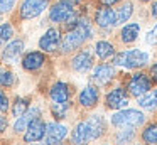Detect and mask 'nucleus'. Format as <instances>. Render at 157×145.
<instances>
[{
    "instance_id": "1",
    "label": "nucleus",
    "mask_w": 157,
    "mask_h": 145,
    "mask_svg": "<svg viewBox=\"0 0 157 145\" xmlns=\"http://www.w3.org/2000/svg\"><path fill=\"white\" fill-rule=\"evenodd\" d=\"M93 36L91 24L86 17H78V22L73 29L66 30L64 37L61 39V49L63 52H73V51L79 49L90 37Z\"/></svg>"
},
{
    "instance_id": "2",
    "label": "nucleus",
    "mask_w": 157,
    "mask_h": 145,
    "mask_svg": "<svg viewBox=\"0 0 157 145\" xmlns=\"http://www.w3.org/2000/svg\"><path fill=\"white\" fill-rule=\"evenodd\" d=\"M49 19L52 22L63 24L66 30L73 29L76 25V22H78V15H76L75 5L66 2V0H59V2H56L49 9Z\"/></svg>"
},
{
    "instance_id": "3",
    "label": "nucleus",
    "mask_w": 157,
    "mask_h": 145,
    "mask_svg": "<svg viewBox=\"0 0 157 145\" xmlns=\"http://www.w3.org/2000/svg\"><path fill=\"white\" fill-rule=\"evenodd\" d=\"M147 63H149V54L140 49L123 51V52L117 54L113 57L115 66H122V67H127V69H139V67H144Z\"/></svg>"
},
{
    "instance_id": "4",
    "label": "nucleus",
    "mask_w": 157,
    "mask_h": 145,
    "mask_svg": "<svg viewBox=\"0 0 157 145\" xmlns=\"http://www.w3.org/2000/svg\"><path fill=\"white\" fill-rule=\"evenodd\" d=\"M144 121H145V116L139 110H122L112 116V123L120 128H137Z\"/></svg>"
},
{
    "instance_id": "5",
    "label": "nucleus",
    "mask_w": 157,
    "mask_h": 145,
    "mask_svg": "<svg viewBox=\"0 0 157 145\" xmlns=\"http://www.w3.org/2000/svg\"><path fill=\"white\" fill-rule=\"evenodd\" d=\"M127 90L132 96L139 98L140 94L147 93L149 90H152V79L149 74L145 73H135L130 76L128 83H127Z\"/></svg>"
},
{
    "instance_id": "6",
    "label": "nucleus",
    "mask_w": 157,
    "mask_h": 145,
    "mask_svg": "<svg viewBox=\"0 0 157 145\" xmlns=\"http://www.w3.org/2000/svg\"><path fill=\"white\" fill-rule=\"evenodd\" d=\"M49 7V0H24L19 9V15L21 19H34V17L41 15L46 9Z\"/></svg>"
},
{
    "instance_id": "7",
    "label": "nucleus",
    "mask_w": 157,
    "mask_h": 145,
    "mask_svg": "<svg viewBox=\"0 0 157 145\" xmlns=\"http://www.w3.org/2000/svg\"><path fill=\"white\" fill-rule=\"evenodd\" d=\"M105 105L110 110H122L128 105V93L125 88L117 86L105 96Z\"/></svg>"
},
{
    "instance_id": "8",
    "label": "nucleus",
    "mask_w": 157,
    "mask_h": 145,
    "mask_svg": "<svg viewBox=\"0 0 157 145\" xmlns=\"http://www.w3.org/2000/svg\"><path fill=\"white\" fill-rule=\"evenodd\" d=\"M39 47H41L42 52H56V51L61 47V36H59V30L51 27V29L46 30V34L39 39Z\"/></svg>"
},
{
    "instance_id": "9",
    "label": "nucleus",
    "mask_w": 157,
    "mask_h": 145,
    "mask_svg": "<svg viewBox=\"0 0 157 145\" xmlns=\"http://www.w3.org/2000/svg\"><path fill=\"white\" fill-rule=\"evenodd\" d=\"M46 133V123L41 116H36L31 123L27 125L25 128V133H24V142L27 143H32V142H39L41 138H44Z\"/></svg>"
},
{
    "instance_id": "10",
    "label": "nucleus",
    "mask_w": 157,
    "mask_h": 145,
    "mask_svg": "<svg viewBox=\"0 0 157 145\" xmlns=\"http://www.w3.org/2000/svg\"><path fill=\"white\" fill-rule=\"evenodd\" d=\"M66 135H68V128L64 127V125L58 123V121H54V123H48L46 125V133H44V140L48 145H56L59 143V142H63L66 138Z\"/></svg>"
},
{
    "instance_id": "11",
    "label": "nucleus",
    "mask_w": 157,
    "mask_h": 145,
    "mask_svg": "<svg viewBox=\"0 0 157 145\" xmlns=\"http://www.w3.org/2000/svg\"><path fill=\"white\" fill-rule=\"evenodd\" d=\"M113 78H115V67L106 64V63H101L95 67L91 79L95 81L96 84H100V86H106Z\"/></svg>"
},
{
    "instance_id": "12",
    "label": "nucleus",
    "mask_w": 157,
    "mask_h": 145,
    "mask_svg": "<svg viewBox=\"0 0 157 145\" xmlns=\"http://www.w3.org/2000/svg\"><path fill=\"white\" fill-rule=\"evenodd\" d=\"M95 22H96V25L101 27V29H112L113 25H117L115 10H112L106 5H101L95 13Z\"/></svg>"
},
{
    "instance_id": "13",
    "label": "nucleus",
    "mask_w": 157,
    "mask_h": 145,
    "mask_svg": "<svg viewBox=\"0 0 157 145\" xmlns=\"http://www.w3.org/2000/svg\"><path fill=\"white\" fill-rule=\"evenodd\" d=\"M44 63H46V56L42 51H32V52H27L22 57V67L25 71H37L44 66Z\"/></svg>"
},
{
    "instance_id": "14",
    "label": "nucleus",
    "mask_w": 157,
    "mask_h": 145,
    "mask_svg": "<svg viewBox=\"0 0 157 145\" xmlns=\"http://www.w3.org/2000/svg\"><path fill=\"white\" fill-rule=\"evenodd\" d=\"M85 123H86V130H88L90 140H95V138L101 137V135L105 133L106 127H105V120H103L101 115H93V116H90Z\"/></svg>"
},
{
    "instance_id": "15",
    "label": "nucleus",
    "mask_w": 157,
    "mask_h": 145,
    "mask_svg": "<svg viewBox=\"0 0 157 145\" xmlns=\"http://www.w3.org/2000/svg\"><path fill=\"white\" fill-rule=\"evenodd\" d=\"M71 67L78 73H85V71L93 67V56L90 51H79L75 57L71 59Z\"/></svg>"
},
{
    "instance_id": "16",
    "label": "nucleus",
    "mask_w": 157,
    "mask_h": 145,
    "mask_svg": "<svg viewBox=\"0 0 157 145\" xmlns=\"http://www.w3.org/2000/svg\"><path fill=\"white\" fill-rule=\"evenodd\" d=\"M49 96H51L52 101L56 103H64V101H69V96H71V88L69 84L63 83V81H58L51 86L49 90Z\"/></svg>"
},
{
    "instance_id": "17",
    "label": "nucleus",
    "mask_w": 157,
    "mask_h": 145,
    "mask_svg": "<svg viewBox=\"0 0 157 145\" xmlns=\"http://www.w3.org/2000/svg\"><path fill=\"white\" fill-rule=\"evenodd\" d=\"M98 100H100V91H98V88H96V86H86V88H83L81 93H79V98H78L79 105H81V106H85V108L96 106Z\"/></svg>"
},
{
    "instance_id": "18",
    "label": "nucleus",
    "mask_w": 157,
    "mask_h": 145,
    "mask_svg": "<svg viewBox=\"0 0 157 145\" xmlns=\"http://www.w3.org/2000/svg\"><path fill=\"white\" fill-rule=\"evenodd\" d=\"M22 52H24V40L22 39H14L5 46L4 52H2V59L7 61V63H12V61H15Z\"/></svg>"
},
{
    "instance_id": "19",
    "label": "nucleus",
    "mask_w": 157,
    "mask_h": 145,
    "mask_svg": "<svg viewBox=\"0 0 157 145\" xmlns=\"http://www.w3.org/2000/svg\"><path fill=\"white\" fill-rule=\"evenodd\" d=\"M36 116H41V110H39V108H31V110H27L22 116L17 118V121H15V125H14V132L15 133H22V132H25L27 125L31 123Z\"/></svg>"
},
{
    "instance_id": "20",
    "label": "nucleus",
    "mask_w": 157,
    "mask_h": 145,
    "mask_svg": "<svg viewBox=\"0 0 157 145\" xmlns=\"http://www.w3.org/2000/svg\"><path fill=\"white\" fill-rule=\"evenodd\" d=\"M139 32H140V25L135 22L132 24H127V25L122 27V32H120V39H122V42L125 44H130L133 42V40L139 37Z\"/></svg>"
},
{
    "instance_id": "21",
    "label": "nucleus",
    "mask_w": 157,
    "mask_h": 145,
    "mask_svg": "<svg viewBox=\"0 0 157 145\" xmlns=\"http://www.w3.org/2000/svg\"><path fill=\"white\" fill-rule=\"evenodd\" d=\"M95 52L100 59L105 61V59H108V57H112L113 54H115V47H113V44L108 42V40H98V42L95 44Z\"/></svg>"
},
{
    "instance_id": "22",
    "label": "nucleus",
    "mask_w": 157,
    "mask_h": 145,
    "mask_svg": "<svg viewBox=\"0 0 157 145\" xmlns=\"http://www.w3.org/2000/svg\"><path fill=\"white\" fill-rule=\"evenodd\" d=\"M71 140L75 145H85L86 142L90 140L88 138V130H86V123L85 121H81V123H78L75 127V130H73V135H71Z\"/></svg>"
},
{
    "instance_id": "23",
    "label": "nucleus",
    "mask_w": 157,
    "mask_h": 145,
    "mask_svg": "<svg viewBox=\"0 0 157 145\" xmlns=\"http://www.w3.org/2000/svg\"><path fill=\"white\" fill-rule=\"evenodd\" d=\"M139 105L145 110H152L157 106V90H149L139 96Z\"/></svg>"
},
{
    "instance_id": "24",
    "label": "nucleus",
    "mask_w": 157,
    "mask_h": 145,
    "mask_svg": "<svg viewBox=\"0 0 157 145\" xmlns=\"http://www.w3.org/2000/svg\"><path fill=\"white\" fill-rule=\"evenodd\" d=\"M132 12H133V3L132 2H125V3H122V5L117 9V12H115V19H117V24H123V22H127V20L130 19V15H132Z\"/></svg>"
},
{
    "instance_id": "25",
    "label": "nucleus",
    "mask_w": 157,
    "mask_h": 145,
    "mask_svg": "<svg viewBox=\"0 0 157 145\" xmlns=\"http://www.w3.org/2000/svg\"><path fill=\"white\" fill-rule=\"evenodd\" d=\"M29 98H15V101L12 103V115L15 118L22 116L25 111L29 110Z\"/></svg>"
},
{
    "instance_id": "26",
    "label": "nucleus",
    "mask_w": 157,
    "mask_h": 145,
    "mask_svg": "<svg viewBox=\"0 0 157 145\" xmlns=\"http://www.w3.org/2000/svg\"><path fill=\"white\" fill-rule=\"evenodd\" d=\"M142 140L145 143L157 145V123H150L145 127V130L142 132Z\"/></svg>"
},
{
    "instance_id": "27",
    "label": "nucleus",
    "mask_w": 157,
    "mask_h": 145,
    "mask_svg": "<svg viewBox=\"0 0 157 145\" xmlns=\"http://www.w3.org/2000/svg\"><path fill=\"white\" fill-rule=\"evenodd\" d=\"M15 83V74L10 69H7L5 66L0 64V86L4 88H10Z\"/></svg>"
},
{
    "instance_id": "28",
    "label": "nucleus",
    "mask_w": 157,
    "mask_h": 145,
    "mask_svg": "<svg viewBox=\"0 0 157 145\" xmlns=\"http://www.w3.org/2000/svg\"><path fill=\"white\" fill-rule=\"evenodd\" d=\"M68 108H69L68 101H64V103H56V101H54L52 106H51V113H52V116H54L56 120H63V118H66Z\"/></svg>"
},
{
    "instance_id": "29",
    "label": "nucleus",
    "mask_w": 157,
    "mask_h": 145,
    "mask_svg": "<svg viewBox=\"0 0 157 145\" xmlns=\"http://www.w3.org/2000/svg\"><path fill=\"white\" fill-rule=\"evenodd\" d=\"M12 36H14V27H12V24H2L0 25V46L9 42L12 39Z\"/></svg>"
},
{
    "instance_id": "30",
    "label": "nucleus",
    "mask_w": 157,
    "mask_h": 145,
    "mask_svg": "<svg viewBox=\"0 0 157 145\" xmlns=\"http://www.w3.org/2000/svg\"><path fill=\"white\" fill-rule=\"evenodd\" d=\"M135 137V132H133V128H125V130H120L118 133H117V143H122V145H125V143H128L132 138Z\"/></svg>"
},
{
    "instance_id": "31",
    "label": "nucleus",
    "mask_w": 157,
    "mask_h": 145,
    "mask_svg": "<svg viewBox=\"0 0 157 145\" xmlns=\"http://www.w3.org/2000/svg\"><path fill=\"white\" fill-rule=\"evenodd\" d=\"M145 42H147V44H157V24L149 30V32H147Z\"/></svg>"
},
{
    "instance_id": "32",
    "label": "nucleus",
    "mask_w": 157,
    "mask_h": 145,
    "mask_svg": "<svg viewBox=\"0 0 157 145\" xmlns=\"http://www.w3.org/2000/svg\"><path fill=\"white\" fill-rule=\"evenodd\" d=\"M17 0H0V13L2 12H10L14 9Z\"/></svg>"
},
{
    "instance_id": "33",
    "label": "nucleus",
    "mask_w": 157,
    "mask_h": 145,
    "mask_svg": "<svg viewBox=\"0 0 157 145\" xmlns=\"http://www.w3.org/2000/svg\"><path fill=\"white\" fill-rule=\"evenodd\" d=\"M9 110V98L4 93V90H0V111H7Z\"/></svg>"
},
{
    "instance_id": "34",
    "label": "nucleus",
    "mask_w": 157,
    "mask_h": 145,
    "mask_svg": "<svg viewBox=\"0 0 157 145\" xmlns=\"http://www.w3.org/2000/svg\"><path fill=\"white\" fill-rule=\"evenodd\" d=\"M7 130V118L4 115H0V133Z\"/></svg>"
},
{
    "instance_id": "35",
    "label": "nucleus",
    "mask_w": 157,
    "mask_h": 145,
    "mask_svg": "<svg viewBox=\"0 0 157 145\" xmlns=\"http://www.w3.org/2000/svg\"><path fill=\"white\" fill-rule=\"evenodd\" d=\"M150 79L157 83V64H154V66L150 67Z\"/></svg>"
},
{
    "instance_id": "36",
    "label": "nucleus",
    "mask_w": 157,
    "mask_h": 145,
    "mask_svg": "<svg viewBox=\"0 0 157 145\" xmlns=\"http://www.w3.org/2000/svg\"><path fill=\"white\" fill-rule=\"evenodd\" d=\"M118 2H122V0H100V3H101V5H106V7L115 5V3H118Z\"/></svg>"
},
{
    "instance_id": "37",
    "label": "nucleus",
    "mask_w": 157,
    "mask_h": 145,
    "mask_svg": "<svg viewBox=\"0 0 157 145\" xmlns=\"http://www.w3.org/2000/svg\"><path fill=\"white\" fill-rule=\"evenodd\" d=\"M150 12H152V17H155V19H157V2L152 5V9H150Z\"/></svg>"
},
{
    "instance_id": "38",
    "label": "nucleus",
    "mask_w": 157,
    "mask_h": 145,
    "mask_svg": "<svg viewBox=\"0 0 157 145\" xmlns=\"http://www.w3.org/2000/svg\"><path fill=\"white\" fill-rule=\"evenodd\" d=\"M66 2L73 3V5H76V3H81V0H66Z\"/></svg>"
},
{
    "instance_id": "39",
    "label": "nucleus",
    "mask_w": 157,
    "mask_h": 145,
    "mask_svg": "<svg viewBox=\"0 0 157 145\" xmlns=\"http://www.w3.org/2000/svg\"><path fill=\"white\" fill-rule=\"evenodd\" d=\"M140 2H150V0H140Z\"/></svg>"
},
{
    "instance_id": "40",
    "label": "nucleus",
    "mask_w": 157,
    "mask_h": 145,
    "mask_svg": "<svg viewBox=\"0 0 157 145\" xmlns=\"http://www.w3.org/2000/svg\"><path fill=\"white\" fill-rule=\"evenodd\" d=\"M32 145H44V143H32Z\"/></svg>"
},
{
    "instance_id": "41",
    "label": "nucleus",
    "mask_w": 157,
    "mask_h": 145,
    "mask_svg": "<svg viewBox=\"0 0 157 145\" xmlns=\"http://www.w3.org/2000/svg\"><path fill=\"white\" fill-rule=\"evenodd\" d=\"M56 145H61V142H59V143H56Z\"/></svg>"
}]
</instances>
